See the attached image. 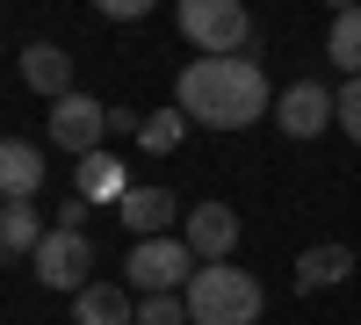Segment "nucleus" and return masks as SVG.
<instances>
[{
  "instance_id": "nucleus-1",
  "label": "nucleus",
  "mask_w": 361,
  "mask_h": 325,
  "mask_svg": "<svg viewBox=\"0 0 361 325\" xmlns=\"http://www.w3.org/2000/svg\"><path fill=\"white\" fill-rule=\"evenodd\" d=\"M173 109H188V123H202V130H246V123H260V116L275 109V94H267L260 58H246V51H202V58L180 66Z\"/></svg>"
},
{
  "instance_id": "nucleus-2",
  "label": "nucleus",
  "mask_w": 361,
  "mask_h": 325,
  "mask_svg": "<svg viewBox=\"0 0 361 325\" xmlns=\"http://www.w3.org/2000/svg\"><path fill=\"white\" fill-rule=\"evenodd\" d=\"M180 297H188L195 325H253L260 318V282L238 268V260H202Z\"/></svg>"
},
{
  "instance_id": "nucleus-3",
  "label": "nucleus",
  "mask_w": 361,
  "mask_h": 325,
  "mask_svg": "<svg viewBox=\"0 0 361 325\" xmlns=\"http://www.w3.org/2000/svg\"><path fill=\"white\" fill-rule=\"evenodd\" d=\"M195 246L180 239V231H159V239H130V260H123V275L130 289H145V297H159V289H188L195 282Z\"/></svg>"
},
{
  "instance_id": "nucleus-4",
  "label": "nucleus",
  "mask_w": 361,
  "mask_h": 325,
  "mask_svg": "<svg viewBox=\"0 0 361 325\" xmlns=\"http://www.w3.org/2000/svg\"><path fill=\"white\" fill-rule=\"evenodd\" d=\"M29 268H37L44 289H66V297H80V289L94 282V246H87V231H80V224H51V231H44V246L29 253Z\"/></svg>"
},
{
  "instance_id": "nucleus-5",
  "label": "nucleus",
  "mask_w": 361,
  "mask_h": 325,
  "mask_svg": "<svg viewBox=\"0 0 361 325\" xmlns=\"http://www.w3.org/2000/svg\"><path fill=\"white\" fill-rule=\"evenodd\" d=\"M173 22H180V37L195 51H246V37H253L246 0H180Z\"/></svg>"
},
{
  "instance_id": "nucleus-6",
  "label": "nucleus",
  "mask_w": 361,
  "mask_h": 325,
  "mask_svg": "<svg viewBox=\"0 0 361 325\" xmlns=\"http://www.w3.org/2000/svg\"><path fill=\"white\" fill-rule=\"evenodd\" d=\"M51 145H58V152H94V145L109 137V102H94V94H80V87H73V94H58L51 102Z\"/></svg>"
},
{
  "instance_id": "nucleus-7",
  "label": "nucleus",
  "mask_w": 361,
  "mask_h": 325,
  "mask_svg": "<svg viewBox=\"0 0 361 325\" xmlns=\"http://www.w3.org/2000/svg\"><path fill=\"white\" fill-rule=\"evenodd\" d=\"M275 123H282L289 137H318L325 123H340V94H333L325 80H296V87L275 94Z\"/></svg>"
},
{
  "instance_id": "nucleus-8",
  "label": "nucleus",
  "mask_w": 361,
  "mask_h": 325,
  "mask_svg": "<svg viewBox=\"0 0 361 325\" xmlns=\"http://www.w3.org/2000/svg\"><path fill=\"white\" fill-rule=\"evenodd\" d=\"M130 188H137V181L123 173V159H116L109 145L80 152V166H73V195H87V202H109V210H116V202H123Z\"/></svg>"
},
{
  "instance_id": "nucleus-9",
  "label": "nucleus",
  "mask_w": 361,
  "mask_h": 325,
  "mask_svg": "<svg viewBox=\"0 0 361 325\" xmlns=\"http://www.w3.org/2000/svg\"><path fill=\"white\" fill-rule=\"evenodd\" d=\"M116 224H130L137 239H159V231H173V224H180V202H173V188L137 181L123 202H116Z\"/></svg>"
},
{
  "instance_id": "nucleus-10",
  "label": "nucleus",
  "mask_w": 361,
  "mask_h": 325,
  "mask_svg": "<svg viewBox=\"0 0 361 325\" xmlns=\"http://www.w3.org/2000/svg\"><path fill=\"white\" fill-rule=\"evenodd\" d=\"M180 239L195 246V260H231V246H238V210H231V202H202V210H188Z\"/></svg>"
},
{
  "instance_id": "nucleus-11",
  "label": "nucleus",
  "mask_w": 361,
  "mask_h": 325,
  "mask_svg": "<svg viewBox=\"0 0 361 325\" xmlns=\"http://www.w3.org/2000/svg\"><path fill=\"white\" fill-rule=\"evenodd\" d=\"M15 73H22V87H37L44 102H58V94H73V58L58 51V44H22V58H15Z\"/></svg>"
},
{
  "instance_id": "nucleus-12",
  "label": "nucleus",
  "mask_w": 361,
  "mask_h": 325,
  "mask_svg": "<svg viewBox=\"0 0 361 325\" xmlns=\"http://www.w3.org/2000/svg\"><path fill=\"white\" fill-rule=\"evenodd\" d=\"M347 275H354V246H340V239L296 253V289H304V297H318V289H340Z\"/></svg>"
},
{
  "instance_id": "nucleus-13",
  "label": "nucleus",
  "mask_w": 361,
  "mask_h": 325,
  "mask_svg": "<svg viewBox=\"0 0 361 325\" xmlns=\"http://www.w3.org/2000/svg\"><path fill=\"white\" fill-rule=\"evenodd\" d=\"M0 188H8V202H37L44 188V152L29 137H8L0 145Z\"/></svg>"
},
{
  "instance_id": "nucleus-14",
  "label": "nucleus",
  "mask_w": 361,
  "mask_h": 325,
  "mask_svg": "<svg viewBox=\"0 0 361 325\" xmlns=\"http://www.w3.org/2000/svg\"><path fill=\"white\" fill-rule=\"evenodd\" d=\"M73 325H137V304H130V289H116V282H87L73 297Z\"/></svg>"
},
{
  "instance_id": "nucleus-15",
  "label": "nucleus",
  "mask_w": 361,
  "mask_h": 325,
  "mask_svg": "<svg viewBox=\"0 0 361 325\" xmlns=\"http://www.w3.org/2000/svg\"><path fill=\"white\" fill-rule=\"evenodd\" d=\"M44 217H37V202H8V210H0V253H8V260H29V253H37L44 246Z\"/></svg>"
},
{
  "instance_id": "nucleus-16",
  "label": "nucleus",
  "mask_w": 361,
  "mask_h": 325,
  "mask_svg": "<svg viewBox=\"0 0 361 325\" xmlns=\"http://www.w3.org/2000/svg\"><path fill=\"white\" fill-rule=\"evenodd\" d=\"M325 58H333V73L361 80V8H340L333 29H325Z\"/></svg>"
},
{
  "instance_id": "nucleus-17",
  "label": "nucleus",
  "mask_w": 361,
  "mask_h": 325,
  "mask_svg": "<svg viewBox=\"0 0 361 325\" xmlns=\"http://www.w3.org/2000/svg\"><path fill=\"white\" fill-rule=\"evenodd\" d=\"M180 137H188V109H152V116L137 123V145H145V152H173Z\"/></svg>"
},
{
  "instance_id": "nucleus-18",
  "label": "nucleus",
  "mask_w": 361,
  "mask_h": 325,
  "mask_svg": "<svg viewBox=\"0 0 361 325\" xmlns=\"http://www.w3.org/2000/svg\"><path fill=\"white\" fill-rule=\"evenodd\" d=\"M137 325H195V318L180 289H159V297H137Z\"/></svg>"
},
{
  "instance_id": "nucleus-19",
  "label": "nucleus",
  "mask_w": 361,
  "mask_h": 325,
  "mask_svg": "<svg viewBox=\"0 0 361 325\" xmlns=\"http://www.w3.org/2000/svg\"><path fill=\"white\" fill-rule=\"evenodd\" d=\"M152 8H159V0H94V15H102V22H145Z\"/></svg>"
},
{
  "instance_id": "nucleus-20",
  "label": "nucleus",
  "mask_w": 361,
  "mask_h": 325,
  "mask_svg": "<svg viewBox=\"0 0 361 325\" xmlns=\"http://www.w3.org/2000/svg\"><path fill=\"white\" fill-rule=\"evenodd\" d=\"M340 130L361 145V80H347V87H340Z\"/></svg>"
},
{
  "instance_id": "nucleus-21",
  "label": "nucleus",
  "mask_w": 361,
  "mask_h": 325,
  "mask_svg": "<svg viewBox=\"0 0 361 325\" xmlns=\"http://www.w3.org/2000/svg\"><path fill=\"white\" fill-rule=\"evenodd\" d=\"M325 8H333V15H340V8H361V0H325Z\"/></svg>"
}]
</instances>
